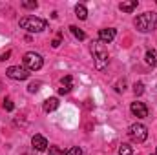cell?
Wrapping results in <instances>:
<instances>
[{"mask_svg":"<svg viewBox=\"0 0 157 155\" xmlns=\"http://www.w3.org/2000/svg\"><path fill=\"white\" fill-rule=\"evenodd\" d=\"M51 46H53V47H59V46H60V35H59L57 39H55L53 42H51Z\"/></svg>","mask_w":157,"mask_h":155,"instance_id":"obj_24","label":"cell"},{"mask_svg":"<svg viewBox=\"0 0 157 155\" xmlns=\"http://www.w3.org/2000/svg\"><path fill=\"white\" fill-rule=\"evenodd\" d=\"M133 93H135L137 97L143 95V93H144V84H143V82H135V84H133Z\"/></svg>","mask_w":157,"mask_h":155,"instance_id":"obj_16","label":"cell"},{"mask_svg":"<svg viewBox=\"0 0 157 155\" xmlns=\"http://www.w3.org/2000/svg\"><path fill=\"white\" fill-rule=\"evenodd\" d=\"M22 7H26V9H37L39 7V4L33 0V2H22Z\"/></svg>","mask_w":157,"mask_h":155,"instance_id":"obj_20","label":"cell"},{"mask_svg":"<svg viewBox=\"0 0 157 155\" xmlns=\"http://www.w3.org/2000/svg\"><path fill=\"white\" fill-rule=\"evenodd\" d=\"M66 155H82V150H80L78 146H73V148H70V150L66 152Z\"/></svg>","mask_w":157,"mask_h":155,"instance_id":"obj_21","label":"cell"},{"mask_svg":"<svg viewBox=\"0 0 157 155\" xmlns=\"http://www.w3.org/2000/svg\"><path fill=\"white\" fill-rule=\"evenodd\" d=\"M18 26L29 33H42L48 28V22L44 18H39V17H24L18 20Z\"/></svg>","mask_w":157,"mask_h":155,"instance_id":"obj_3","label":"cell"},{"mask_svg":"<svg viewBox=\"0 0 157 155\" xmlns=\"http://www.w3.org/2000/svg\"><path fill=\"white\" fill-rule=\"evenodd\" d=\"M71 80H73L71 75H66V77L62 78V86H64V88H73V86H71Z\"/></svg>","mask_w":157,"mask_h":155,"instance_id":"obj_22","label":"cell"},{"mask_svg":"<svg viewBox=\"0 0 157 155\" xmlns=\"http://www.w3.org/2000/svg\"><path fill=\"white\" fill-rule=\"evenodd\" d=\"M4 110H6V112H13V110H15V104H13L11 99H6V100H4Z\"/></svg>","mask_w":157,"mask_h":155,"instance_id":"obj_18","label":"cell"},{"mask_svg":"<svg viewBox=\"0 0 157 155\" xmlns=\"http://www.w3.org/2000/svg\"><path fill=\"white\" fill-rule=\"evenodd\" d=\"M137 6H139L137 0H128V2H121V4H119V9H121L122 13H132Z\"/></svg>","mask_w":157,"mask_h":155,"instance_id":"obj_11","label":"cell"},{"mask_svg":"<svg viewBox=\"0 0 157 155\" xmlns=\"http://www.w3.org/2000/svg\"><path fill=\"white\" fill-rule=\"evenodd\" d=\"M39 88H40V82H31V84L28 86V91H29V93H37Z\"/></svg>","mask_w":157,"mask_h":155,"instance_id":"obj_19","label":"cell"},{"mask_svg":"<svg viewBox=\"0 0 157 155\" xmlns=\"http://www.w3.org/2000/svg\"><path fill=\"white\" fill-rule=\"evenodd\" d=\"M31 144H33V148H35L37 152H46V150H48V141H46V137L40 135V133H37V135L31 137Z\"/></svg>","mask_w":157,"mask_h":155,"instance_id":"obj_9","label":"cell"},{"mask_svg":"<svg viewBox=\"0 0 157 155\" xmlns=\"http://www.w3.org/2000/svg\"><path fill=\"white\" fill-rule=\"evenodd\" d=\"M91 55H93V60H95V68L99 71H102L108 66L110 59H108V51H106V47H104V44L101 40H95L91 44Z\"/></svg>","mask_w":157,"mask_h":155,"instance_id":"obj_2","label":"cell"},{"mask_svg":"<svg viewBox=\"0 0 157 155\" xmlns=\"http://www.w3.org/2000/svg\"><path fill=\"white\" fill-rule=\"evenodd\" d=\"M9 57H11V51H6V53H4V55L0 57V60H7Z\"/></svg>","mask_w":157,"mask_h":155,"instance_id":"obj_25","label":"cell"},{"mask_svg":"<svg viewBox=\"0 0 157 155\" xmlns=\"http://www.w3.org/2000/svg\"><path fill=\"white\" fill-rule=\"evenodd\" d=\"M128 135H130L132 141H135V142H144V141L148 139V130H146L144 124L135 122V124H132V126L128 128Z\"/></svg>","mask_w":157,"mask_h":155,"instance_id":"obj_5","label":"cell"},{"mask_svg":"<svg viewBox=\"0 0 157 155\" xmlns=\"http://www.w3.org/2000/svg\"><path fill=\"white\" fill-rule=\"evenodd\" d=\"M130 112H132V115L139 117V119H144V117H148V108H146V104H144V102H139V100L132 102V106H130Z\"/></svg>","mask_w":157,"mask_h":155,"instance_id":"obj_7","label":"cell"},{"mask_svg":"<svg viewBox=\"0 0 157 155\" xmlns=\"http://www.w3.org/2000/svg\"><path fill=\"white\" fill-rule=\"evenodd\" d=\"M154 155H157V148H155V153H154Z\"/></svg>","mask_w":157,"mask_h":155,"instance_id":"obj_26","label":"cell"},{"mask_svg":"<svg viewBox=\"0 0 157 155\" xmlns=\"http://www.w3.org/2000/svg\"><path fill=\"white\" fill-rule=\"evenodd\" d=\"M70 31H71V35H73L75 39H78V40H84V39H86V33H84L82 29H78L77 26H70Z\"/></svg>","mask_w":157,"mask_h":155,"instance_id":"obj_14","label":"cell"},{"mask_svg":"<svg viewBox=\"0 0 157 155\" xmlns=\"http://www.w3.org/2000/svg\"><path fill=\"white\" fill-rule=\"evenodd\" d=\"M49 155H66V152L62 150V148H59V146H49Z\"/></svg>","mask_w":157,"mask_h":155,"instance_id":"obj_17","label":"cell"},{"mask_svg":"<svg viewBox=\"0 0 157 155\" xmlns=\"http://www.w3.org/2000/svg\"><path fill=\"white\" fill-rule=\"evenodd\" d=\"M59 104H60V102H59L57 97H49V99L44 100V106H42V108H44L46 113H51V112H55V110L59 108Z\"/></svg>","mask_w":157,"mask_h":155,"instance_id":"obj_10","label":"cell"},{"mask_svg":"<svg viewBox=\"0 0 157 155\" xmlns=\"http://www.w3.org/2000/svg\"><path fill=\"white\" fill-rule=\"evenodd\" d=\"M133 24H135L137 31H141V33H150V31H154L157 28V13L155 11H146V13L139 15V17L133 20Z\"/></svg>","mask_w":157,"mask_h":155,"instance_id":"obj_1","label":"cell"},{"mask_svg":"<svg viewBox=\"0 0 157 155\" xmlns=\"http://www.w3.org/2000/svg\"><path fill=\"white\" fill-rule=\"evenodd\" d=\"M70 91H71V88H64V86H62V88H59V93H60V95H64V93H70Z\"/></svg>","mask_w":157,"mask_h":155,"instance_id":"obj_23","label":"cell"},{"mask_svg":"<svg viewBox=\"0 0 157 155\" xmlns=\"http://www.w3.org/2000/svg\"><path fill=\"white\" fill-rule=\"evenodd\" d=\"M75 15H77L80 20H86V18H88V9H86L84 4H77V6H75Z\"/></svg>","mask_w":157,"mask_h":155,"instance_id":"obj_13","label":"cell"},{"mask_svg":"<svg viewBox=\"0 0 157 155\" xmlns=\"http://www.w3.org/2000/svg\"><path fill=\"white\" fill-rule=\"evenodd\" d=\"M144 59H146V64H148V66H152V68L157 66V51L155 49H148Z\"/></svg>","mask_w":157,"mask_h":155,"instance_id":"obj_12","label":"cell"},{"mask_svg":"<svg viewBox=\"0 0 157 155\" xmlns=\"http://www.w3.org/2000/svg\"><path fill=\"white\" fill-rule=\"evenodd\" d=\"M22 62H24V66H26L28 71H39L40 68H42V64H44L42 57H40L39 53H35V51L26 53L24 59H22Z\"/></svg>","mask_w":157,"mask_h":155,"instance_id":"obj_4","label":"cell"},{"mask_svg":"<svg viewBox=\"0 0 157 155\" xmlns=\"http://www.w3.org/2000/svg\"><path fill=\"white\" fill-rule=\"evenodd\" d=\"M6 75L9 78H13V80H26L29 77V71L26 68H20V66H11V68L6 70Z\"/></svg>","mask_w":157,"mask_h":155,"instance_id":"obj_6","label":"cell"},{"mask_svg":"<svg viewBox=\"0 0 157 155\" xmlns=\"http://www.w3.org/2000/svg\"><path fill=\"white\" fill-rule=\"evenodd\" d=\"M115 35H117V31H115L113 28H104V29L99 31V40H101L102 44H110V42H113Z\"/></svg>","mask_w":157,"mask_h":155,"instance_id":"obj_8","label":"cell"},{"mask_svg":"<svg viewBox=\"0 0 157 155\" xmlns=\"http://www.w3.org/2000/svg\"><path fill=\"white\" fill-rule=\"evenodd\" d=\"M119 155H133V150L130 144H121L119 146Z\"/></svg>","mask_w":157,"mask_h":155,"instance_id":"obj_15","label":"cell"}]
</instances>
